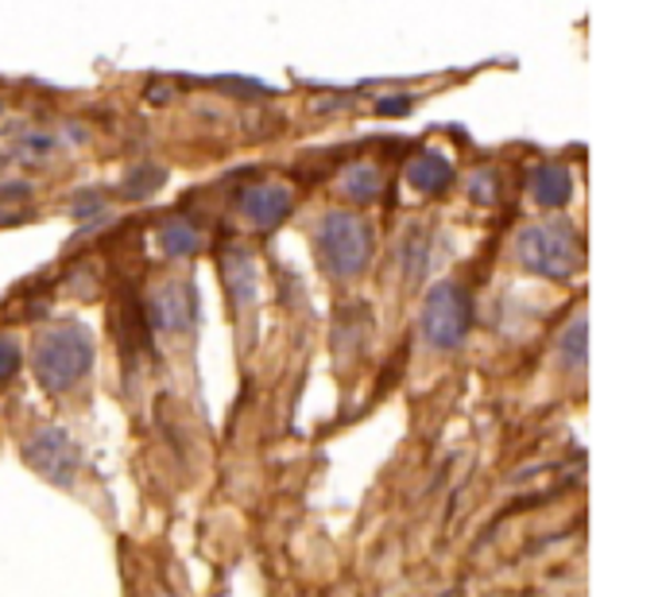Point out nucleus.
<instances>
[{
	"mask_svg": "<svg viewBox=\"0 0 662 597\" xmlns=\"http://www.w3.org/2000/svg\"><path fill=\"white\" fill-rule=\"evenodd\" d=\"M519 264L534 276H547V280H570L581 272L585 264V245H581L578 230L566 222H539V225H527L519 233Z\"/></svg>",
	"mask_w": 662,
	"mask_h": 597,
	"instance_id": "2",
	"label": "nucleus"
},
{
	"mask_svg": "<svg viewBox=\"0 0 662 597\" xmlns=\"http://www.w3.org/2000/svg\"><path fill=\"white\" fill-rule=\"evenodd\" d=\"M411 109V98H380V113L384 117H404Z\"/></svg>",
	"mask_w": 662,
	"mask_h": 597,
	"instance_id": "17",
	"label": "nucleus"
},
{
	"mask_svg": "<svg viewBox=\"0 0 662 597\" xmlns=\"http://www.w3.org/2000/svg\"><path fill=\"white\" fill-rule=\"evenodd\" d=\"M16 368H20V350H16L12 337H0V381L16 376Z\"/></svg>",
	"mask_w": 662,
	"mask_h": 597,
	"instance_id": "15",
	"label": "nucleus"
},
{
	"mask_svg": "<svg viewBox=\"0 0 662 597\" xmlns=\"http://www.w3.org/2000/svg\"><path fill=\"white\" fill-rule=\"evenodd\" d=\"M562 365L566 368H573V373H581L585 368V361H589V326H585V318H573L570 326H566V334H562Z\"/></svg>",
	"mask_w": 662,
	"mask_h": 597,
	"instance_id": "12",
	"label": "nucleus"
},
{
	"mask_svg": "<svg viewBox=\"0 0 662 597\" xmlns=\"http://www.w3.org/2000/svg\"><path fill=\"white\" fill-rule=\"evenodd\" d=\"M147 322L152 330H163V334H183L198 322V292L186 280H171L147 303Z\"/></svg>",
	"mask_w": 662,
	"mask_h": 597,
	"instance_id": "6",
	"label": "nucleus"
},
{
	"mask_svg": "<svg viewBox=\"0 0 662 597\" xmlns=\"http://www.w3.org/2000/svg\"><path fill=\"white\" fill-rule=\"evenodd\" d=\"M160 245H163V253H167V256H191V253H198L202 237H198V230H194L191 222L175 217V222H167L160 230Z\"/></svg>",
	"mask_w": 662,
	"mask_h": 597,
	"instance_id": "11",
	"label": "nucleus"
},
{
	"mask_svg": "<svg viewBox=\"0 0 662 597\" xmlns=\"http://www.w3.org/2000/svg\"><path fill=\"white\" fill-rule=\"evenodd\" d=\"M35 376L47 392H67L93 368V334L82 322H67L47 334H39L35 353H31Z\"/></svg>",
	"mask_w": 662,
	"mask_h": 597,
	"instance_id": "1",
	"label": "nucleus"
},
{
	"mask_svg": "<svg viewBox=\"0 0 662 597\" xmlns=\"http://www.w3.org/2000/svg\"><path fill=\"white\" fill-rule=\"evenodd\" d=\"M472 199H477V202H492V175H488V171H480V175L472 179Z\"/></svg>",
	"mask_w": 662,
	"mask_h": 597,
	"instance_id": "16",
	"label": "nucleus"
},
{
	"mask_svg": "<svg viewBox=\"0 0 662 597\" xmlns=\"http://www.w3.org/2000/svg\"><path fill=\"white\" fill-rule=\"evenodd\" d=\"M472 326V298L457 284H435L422 303V337L435 350H457L469 337Z\"/></svg>",
	"mask_w": 662,
	"mask_h": 597,
	"instance_id": "4",
	"label": "nucleus"
},
{
	"mask_svg": "<svg viewBox=\"0 0 662 597\" xmlns=\"http://www.w3.org/2000/svg\"><path fill=\"white\" fill-rule=\"evenodd\" d=\"M318 256L329 276L337 280L360 276L368 269V261H373V230H368L365 217L349 214V210H334V214L322 217Z\"/></svg>",
	"mask_w": 662,
	"mask_h": 597,
	"instance_id": "3",
	"label": "nucleus"
},
{
	"mask_svg": "<svg viewBox=\"0 0 662 597\" xmlns=\"http://www.w3.org/2000/svg\"><path fill=\"white\" fill-rule=\"evenodd\" d=\"M236 206H241V214L248 217V222H256L259 230H272V225H279L283 217L291 214V191L279 183H252L241 191Z\"/></svg>",
	"mask_w": 662,
	"mask_h": 597,
	"instance_id": "7",
	"label": "nucleus"
},
{
	"mask_svg": "<svg viewBox=\"0 0 662 597\" xmlns=\"http://www.w3.org/2000/svg\"><path fill=\"white\" fill-rule=\"evenodd\" d=\"M163 183H167V175H163L160 168H140L124 179V194H129V199H147V194L160 191Z\"/></svg>",
	"mask_w": 662,
	"mask_h": 597,
	"instance_id": "14",
	"label": "nucleus"
},
{
	"mask_svg": "<svg viewBox=\"0 0 662 597\" xmlns=\"http://www.w3.org/2000/svg\"><path fill=\"white\" fill-rule=\"evenodd\" d=\"M407 179H411L415 191H422V194H441L449 183H454V163H449L446 155H438V152H422L419 160L411 163Z\"/></svg>",
	"mask_w": 662,
	"mask_h": 597,
	"instance_id": "10",
	"label": "nucleus"
},
{
	"mask_svg": "<svg viewBox=\"0 0 662 597\" xmlns=\"http://www.w3.org/2000/svg\"><path fill=\"white\" fill-rule=\"evenodd\" d=\"M23 462L35 469L39 477H47L51 485H74L78 469H82V454H78L74 438L62 427H39L35 435L23 443Z\"/></svg>",
	"mask_w": 662,
	"mask_h": 597,
	"instance_id": "5",
	"label": "nucleus"
},
{
	"mask_svg": "<svg viewBox=\"0 0 662 597\" xmlns=\"http://www.w3.org/2000/svg\"><path fill=\"white\" fill-rule=\"evenodd\" d=\"M531 199L547 210H558L573 199V175L562 163H542L531 171Z\"/></svg>",
	"mask_w": 662,
	"mask_h": 597,
	"instance_id": "8",
	"label": "nucleus"
},
{
	"mask_svg": "<svg viewBox=\"0 0 662 597\" xmlns=\"http://www.w3.org/2000/svg\"><path fill=\"white\" fill-rule=\"evenodd\" d=\"M225 287L236 306H248L252 298H256V287H259L256 261H252L244 249H233V253L225 256Z\"/></svg>",
	"mask_w": 662,
	"mask_h": 597,
	"instance_id": "9",
	"label": "nucleus"
},
{
	"mask_svg": "<svg viewBox=\"0 0 662 597\" xmlns=\"http://www.w3.org/2000/svg\"><path fill=\"white\" fill-rule=\"evenodd\" d=\"M345 194H349L353 202H373L376 194H380V171L368 168V163L353 168L349 175H345Z\"/></svg>",
	"mask_w": 662,
	"mask_h": 597,
	"instance_id": "13",
	"label": "nucleus"
}]
</instances>
